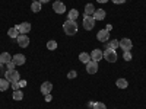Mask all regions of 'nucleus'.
I'll list each match as a JSON object with an SVG mask.
<instances>
[{"label": "nucleus", "mask_w": 146, "mask_h": 109, "mask_svg": "<svg viewBox=\"0 0 146 109\" xmlns=\"http://www.w3.org/2000/svg\"><path fill=\"white\" fill-rule=\"evenodd\" d=\"M63 31L67 33V35H75L78 32V23L75 20H66L63 23Z\"/></svg>", "instance_id": "f257e3e1"}, {"label": "nucleus", "mask_w": 146, "mask_h": 109, "mask_svg": "<svg viewBox=\"0 0 146 109\" xmlns=\"http://www.w3.org/2000/svg\"><path fill=\"white\" fill-rule=\"evenodd\" d=\"M5 79L9 81V83H18L21 80V74L16 71V70H7L6 74H5Z\"/></svg>", "instance_id": "f03ea898"}, {"label": "nucleus", "mask_w": 146, "mask_h": 109, "mask_svg": "<svg viewBox=\"0 0 146 109\" xmlns=\"http://www.w3.org/2000/svg\"><path fill=\"white\" fill-rule=\"evenodd\" d=\"M104 58L107 60L108 63H115L117 61V53H115V50L107 48V50L104 51Z\"/></svg>", "instance_id": "7ed1b4c3"}, {"label": "nucleus", "mask_w": 146, "mask_h": 109, "mask_svg": "<svg viewBox=\"0 0 146 109\" xmlns=\"http://www.w3.org/2000/svg\"><path fill=\"white\" fill-rule=\"evenodd\" d=\"M95 26V19L94 16H86L85 15L83 16V28L86 29V31H92Z\"/></svg>", "instance_id": "20e7f679"}, {"label": "nucleus", "mask_w": 146, "mask_h": 109, "mask_svg": "<svg viewBox=\"0 0 146 109\" xmlns=\"http://www.w3.org/2000/svg\"><path fill=\"white\" fill-rule=\"evenodd\" d=\"M16 41H18L19 47H22V48H27V47L29 45V38H28V35L21 33V35L18 36V38H16Z\"/></svg>", "instance_id": "39448f33"}, {"label": "nucleus", "mask_w": 146, "mask_h": 109, "mask_svg": "<svg viewBox=\"0 0 146 109\" xmlns=\"http://www.w3.org/2000/svg\"><path fill=\"white\" fill-rule=\"evenodd\" d=\"M131 47H133V44H131V39H129V38H123L120 41V48L123 51H130Z\"/></svg>", "instance_id": "423d86ee"}, {"label": "nucleus", "mask_w": 146, "mask_h": 109, "mask_svg": "<svg viewBox=\"0 0 146 109\" xmlns=\"http://www.w3.org/2000/svg\"><path fill=\"white\" fill-rule=\"evenodd\" d=\"M16 28L19 29L21 33L27 35V33L31 31V23H29V22H23V23H19V25H16Z\"/></svg>", "instance_id": "0eeeda50"}, {"label": "nucleus", "mask_w": 146, "mask_h": 109, "mask_svg": "<svg viewBox=\"0 0 146 109\" xmlns=\"http://www.w3.org/2000/svg\"><path fill=\"white\" fill-rule=\"evenodd\" d=\"M96 38H98V41H101V42H107L108 38H110V31L101 29L98 33H96Z\"/></svg>", "instance_id": "6e6552de"}, {"label": "nucleus", "mask_w": 146, "mask_h": 109, "mask_svg": "<svg viewBox=\"0 0 146 109\" xmlns=\"http://www.w3.org/2000/svg\"><path fill=\"white\" fill-rule=\"evenodd\" d=\"M86 71L89 73V74H95V73L98 71V63L91 60L89 63H86Z\"/></svg>", "instance_id": "1a4fd4ad"}, {"label": "nucleus", "mask_w": 146, "mask_h": 109, "mask_svg": "<svg viewBox=\"0 0 146 109\" xmlns=\"http://www.w3.org/2000/svg\"><path fill=\"white\" fill-rule=\"evenodd\" d=\"M101 58H104V53H102L101 50H98V48L91 53V60H92V61H96V63H98Z\"/></svg>", "instance_id": "9d476101"}, {"label": "nucleus", "mask_w": 146, "mask_h": 109, "mask_svg": "<svg viewBox=\"0 0 146 109\" xmlns=\"http://www.w3.org/2000/svg\"><path fill=\"white\" fill-rule=\"evenodd\" d=\"M51 90H53V84L50 83V81H44L42 84H41V93L45 96V95H48V93H51Z\"/></svg>", "instance_id": "9b49d317"}, {"label": "nucleus", "mask_w": 146, "mask_h": 109, "mask_svg": "<svg viewBox=\"0 0 146 109\" xmlns=\"http://www.w3.org/2000/svg\"><path fill=\"white\" fill-rule=\"evenodd\" d=\"M53 9H54L56 13H64V12H66V6L62 2H54L53 3Z\"/></svg>", "instance_id": "f8f14e48"}, {"label": "nucleus", "mask_w": 146, "mask_h": 109, "mask_svg": "<svg viewBox=\"0 0 146 109\" xmlns=\"http://www.w3.org/2000/svg\"><path fill=\"white\" fill-rule=\"evenodd\" d=\"M12 61H13L16 66H22V64H25V55L23 54H15L13 57H12Z\"/></svg>", "instance_id": "ddd939ff"}, {"label": "nucleus", "mask_w": 146, "mask_h": 109, "mask_svg": "<svg viewBox=\"0 0 146 109\" xmlns=\"http://www.w3.org/2000/svg\"><path fill=\"white\" fill-rule=\"evenodd\" d=\"M94 19H95V20H104V19H105V10L96 9L95 13H94Z\"/></svg>", "instance_id": "4468645a"}, {"label": "nucleus", "mask_w": 146, "mask_h": 109, "mask_svg": "<svg viewBox=\"0 0 146 109\" xmlns=\"http://www.w3.org/2000/svg\"><path fill=\"white\" fill-rule=\"evenodd\" d=\"M12 61V55L9 53H2L0 54V64H7Z\"/></svg>", "instance_id": "2eb2a0df"}, {"label": "nucleus", "mask_w": 146, "mask_h": 109, "mask_svg": "<svg viewBox=\"0 0 146 109\" xmlns=\"http://www.w3.org/2000/svg\"><path fill=\"white\" fill-rule=\"evenodd\" d=\"M95 6L92 5V3H88L86 6H85V15L86 16H94V13H95Z\"/></svg>", "instance_id": "dca6fc26"}, {"label": "nucleus", "mask_w": 146, "mask_h": 109, "mask_svg": "<svg viewBox=\"0 0 146 109\" xmlns=\"http://www.w3.org/2000/svg\"><path fill=\"white\" fill-rule=\"evenodd\" d=\"M79 61H82V63H89L91 61V54H88V53H80L79 54Z\"/></svg>", "instance_id": "f3484780"}, {"label": "nucleus", "mask_w": 146, "mask_h": 109, "mask_svg": "<svg viewBox=\"0 0 146 109\" xmlns=\"http://www.w3.org/2000/svg\"><path fill=\"white\" fill-rule=\"evenodd\" d=\"M115 84H117V87H118V89H126V87L129 86V83H127L126 79H117Z\"/></svg>", "instance_id": "a211bd4d"}, {"label": "nucleus", "mask_w": 146, "mask_h": 109, "mask_svg": "<svg viewBox=\"0 0 146 109\" xmlns=\"http://www.w3.org/2000/svg\"><path fill=\"white\" fill-rule=\"evenodd\" d=\"M7 35L10 36V38H18L21 33H19V29L15 26V28H10V29L7 31Z\"/></svg>", "instance_id": "6ab92c4d"}, {"label": "nucleus", "mask_w": 146, "mask_h": 109, "mask_svg": "<svg viewBox=\"0 0 146 109\" xmlns=\"http://www.w3.org/2000/svg\"><path fill=\"white\" fill-rule=\"evenodd\" d=\"M78 16H79V12H78L76 9H72V10L69 12V20H76Z\"/></svg>", "instance_id": "aec40b11"}, {"label": "nucleus", "mask_w": 146, "mask_h": 109, "mask_svg": "<svg viewBox=\"0 0 146 109\" xmlns=\"http://www.w3.org/2000/svg\"><path fill=\"white\" fill-rule=\"evenodd\" d=\"M13 99L15 100H22L23 99V92L19 89V90H13Z\"/></svg>", "instance_id": "412c9836"}, {"label": "nucleus", "mask_w": 146, "mask_h": 109, "mask_svg": "<svg viewBox=\"0 0 146 109\" xmlns=\"http://www.w3.org/2000/svg\"><path fill=\"white\" fill-rule=\"evenodd\" d=\"M7 87H9V81L6 79H0V90L5 92V90H7Z\"/></svg>", "instance_id": "4be33fe9"}, {"label": "nucleus", "mask_w": 146, "mask_h": 109, "mask_svg": "<svg viewBox=\"0 0 146 109\" xmlns=\"http://www.w3.org/2000/svg\"><path fill=\"white\" fill-rule=\"evenodd\" d=\"M31 9H32V12H40L41 10V2H32V5H31Z\"/></svg>", "instance_id": "5701e85b"}, {"label": "nucleus", "mask_w": 146, "mask_h": 109, "mask_svg": "<svg viewBox=\"0 0 146 109\" xmlns=\"http://www.w3.org/2000/svg\"><path fill=\"white\" fill-rule=\"evenodd\" d=\"M108 47L111 48V50H115V48H118V47H120V41H117V39H113V41H110Z\"/></svg>", "instance_id": "b1692460"}, {"label": "nucleus", "mask_w": 146, "mask_h": 109, "mask_svg": "<svg viewBox=\"0 0 146 109\" xmlns=\"http://www.w3.org/2000/svg\"><path fill=\"white\" fill-rule=\"evenodd\" d=\"M47 48H48V50H56V48H57V42H56L54 39L48 41V42H47Z\"/></svg>", "instance_id": "393cba45"}, {"label": "nucleus", "mask_w": 146, "mask_h": 109, "mask_svg": "<svg viewBox=\"0 0 146 109\" xmlns=\"http://www.w3.org/2000/svg\"><path fill=\"white\" fill-rule=\"evenodd\" d=\"M94 109H107V106L102 102H95L94 103Z\"/></svg>", "instance_id": "a878e982"}, {"label": "nucleus", "mask_w": 146, "mask_h": 109, "mask_svg": "<svg viewBox=\"0 0 146 109\" xmlns=\"http://www.w3.org/2000/svg\"><path fill=\"white\" fill-rule=\"evenodd\" d=\"M123 58L126 60V61H130V60H131V54H130V51H124Z\"/></svg>", "instance_id": "bb28decb"}, {"label": "nucleus", "mask_w": 146, "mask_h": 109, "mask_svg": "<svg viewBox=\"0 0 146 109\" xmlns=\"http://www.w3.org/2000/svg\"><path fill=\"white\" fill-rule=\"evenodd\" d=\"M78 76V73L75 71V70H73V71H69V74H67V79H75Z\"/></svg>", "instance_id": "cd10ccee"}, {"label": "nucleus", "mask_w": 146, "mask_h": 109, "mask_svg": "<svg viewBox=\"0 0 146 109\" xmlns=\"http://www.w3.org/2000/svg\"><path fill=\"white\" fill-rule=\"evenodd\" d=\"M15 63L13 61H10V63H7V70H15Z\"/></svg>", "instance_id": "c85d7f7f"}, {"label": "nucleus", "mask_w": 146, "mask_h": 109, "mask_svg": "<svg viewBox=\"0 0 146 109\" xmlns=\"http://www.w3.org/2000/svg\"><path fill=\"white\" fill-rule=\"evenodd\" d=\"M12 89H13V90H19V89H21L19 81H18V83H12Z\"/></svg>", "instance_id": "c756f323"}, {"label": "nucleus", "mask_w": 146, "mask_h": 109, "mask_svg": "<svg viewBox=\"0 0 146 109\" xmlns=\"http://www.w3.org/2000/svg\"><path fill=\"white\" fill-rule=\"evenodd\" d=\"M51 93H48V95H45V102H51Z\"/></svg>", "instance_id": "7c9ffc66"}, {"label": "nucleus", "mask_w": 146, "mask_h": 109, "mask_svg": "<svg viewBox=\"0 0 146 109\" xmlns=\"http://www.w3.org/2000/svg\"><path fill=\"white\" fill-rule=\"evenodd\" d=\"M19 86H21V87H25V86H27V81H25V80H19Z\"/></svg>", "instance_id": "2f4dec72"}, {"label": "nucleus", "mask_w": 146, "mask_h": 109, "mask_svg": "<svg viewBox=\"0 0 146 109\" xmlns=\"http://www.w3.org/2000/svg\"><path fill=\"white\" fill-rule=\"evenodd\" d=\"M113 2H114L115 5H121V3H124L126 0H113Z\"/></svg>", "instance_id": "473e14b6"}, {"label": "nucleus", "mask_w": 146, "mask_h": 109, "mask_svg": "<svg viewBox=\"0 0 146 109\" xmlns=\"http://www.w3.org/2000/svg\"><path fill=\"white\" fill-rule=\"evenodd\" d=\"M96 2H98V3H107L108 0H96Z\"/></svg>", "instance_id": "72a5a7b5"}, {"label": "nucleus", "mask_w": 146, "mask_h": 109, "mask_svg": "<svg viewBox=\"0 0 146 109\" xmlns=\"http://www.w3.org/2000/svg\"><path fill=\"white\" fill-rule=\"evenodd\" d=\"M38 2H41V3H48L50 0H38Z\"/></svg>", "instance_id": "f704fd0d"}, {"label": "nucleus", "mask_w": 146, "mask_h": 109, "mask_svg": "<svg viewBox=\"0 0 146 109\" xmlns=\"http://www.w3.org/2000/svg\"><path fill=\"white\" fill-rule=\"evenodd\" d=\"M32 2H38V0H32Z\"/></svg>", "instance_id": "c9c22d12"}, {"label": "nucleus", "mask_w": 146, "mask_h": 109, "mask_svg": "<svg viewBox=\"0 0 146 109\" xmlns=\"http://www.w3.org/2000/svg\"><path fill=\"white\" fill-rule=\"evenodd\" d=\"M0 67H2V64H0Z\"/></svg>", "instance_id": "e433bc0d"}]
</instances>
